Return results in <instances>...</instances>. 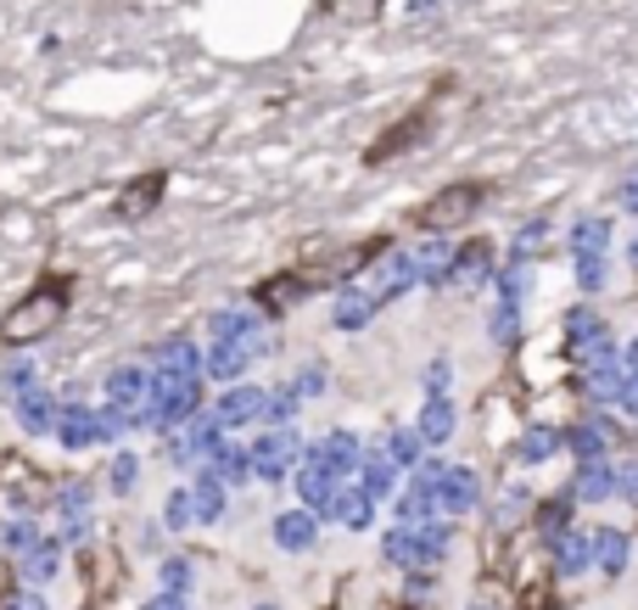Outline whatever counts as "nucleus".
Instances as JSON below:
<instances>
[{"label":"nucleus","mask_w":638,"mask_h":610,"mask_svg":"<svg viewBox=\"0 0 638 610\" xmlns=\"http://www.w3.org/2000/svg\"><path fill=\"white\" fill-rule=\"evenodd\" d=\"M386 247H392L386 230H381V236H370V242H314L291 269L258 280V286H253V303H258L264 314H286L298 297H314V292H330V286H341V280H353V274L370 269Z\"/></svg>","instance_id":"obj_1"},{"label":"nucleus","mask_w":638,"mask_h":610,"mask_svg":"<svg viewBox=\"0 0 638 610\" xmlns=\"http://www.w3.org/2000/svg\"><path fill=\"white\" fill-rule=\"evenodd\" d=\"M163 191H169V168H146V174H135V179L124 185V197L113 202V213H118L124 224H140V219L158 213Z\"/></svg>","instance_id":"obj_5"},{"label":"nucleus","mask_w":638,"mask_h":610,"mask_svg":"<svg viewBox=\"0 0 638 610\" xmlns=\"http://www.w3.org/2000/svg\"><path fill=\"white\" fill-rule=\"evenodd\" d=\"M487 191L494 185H482V179H460V185H449V191H437V197H426L420 208H409V230H454V224H465L482 202H487Z\"/></svg>","instance_id":"obj_3"},{"label":"nucleus","mask_w":638,"mask_h":610,"mask_svg":"<svg viewBox=\"0 0 638 610\" xmlns=\"http://www.w3.org/2000/svg\"><path fill=\"white\" fill-rule=\"evenodd\" d=\"M73 292H79V280H73V274L45 269L34 286L7 308V319H0V342H7V348H23V342L51 337L57 325L68 319V308H73Z\"/></svg>","instance_id":"obj_2"},{"label":"nucleus","mask_w":638,"mask_h":610,"mask_svg":"<svg viewBox=\"0 0 638 610\" xmlns=\"http://www.w3.org/2000/svg\"><path fill=\"white\" fill-rule=\"evenodd\" d=\"M431 107H437V96H426V102H415L398 124H386L370 146H364V168H381V163H392V157H404V152H415L420 140H426V129H431Z\"/></svg>","instance_id":"obj_4"}]
</instances>
